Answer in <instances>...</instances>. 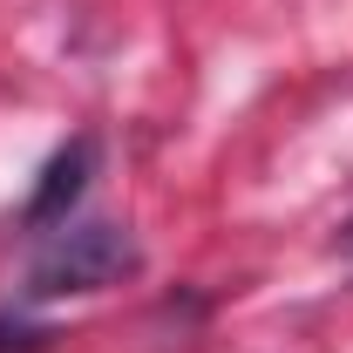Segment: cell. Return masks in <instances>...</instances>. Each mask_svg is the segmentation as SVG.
I'll list each match as a JSON object with an SVG mask.
<instances>
[{
  "label": "cell",
  "instance_id": "obj_1",
  "mask_svg": "<svg viewBox=\"0 0 353 353\" xmlns=\"http://www.w3.org/2000/svg\"><path fill=\"white\" fill-rule=\"evenodd\" d=\"M143 272V252H136L130 224L88 218V224H61L48 231L41 252L28 259V279H21V306H48V299H88V292H109Z\"/></svg>",
  "mask_w": 353,
  "mask_h": 353
},
{
  "label": "cell",
  "instance_id": "obj_2",
  "mask_svg": "<svg viewBox=\"0 0 353 353\" xmlns=\"http://www.w3.org/2000/svg\"><path fill=\"white\" fill-rule=\"evenodd\" d=\"M95 136H68L54 157L41 163V176H34V190H28V204H21V231H34V238H48V231H61L68 224V211L82 204L88 176H95Z\"/></svg>",
  "mask_w": 353,
  "mask_h": 353
},
{
  "label": "cell",
  "instance_id": "obj_3",
  "mask_svg": "<svg viewBox=\"0 0 353 353\" xmlns=\"http://www.w3.org/2000/svg\"><path fill=\"white\" fill-rule=\"evenodd\" d=\"M61 326L34 319L28 306H0V353H54Z\"/></svg>",
  "mask_w": 353,
  "mask_h": 353
},
{
  "label": "cell",
  "instance_id": "obj_4",
  "mask_svg": "<svg viewBox=\"0 0 353 353\" xmlns=\"http://www.w3.org/2000/svg\"><path fill=\"white\" fill-rule=\"evenodd\" d=\"M340 252H347V259H353V218H347V231H340Z\"/></svg>",
  "mask_w": 353,
  "mask_h": 353
}]
</instances>
